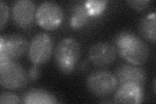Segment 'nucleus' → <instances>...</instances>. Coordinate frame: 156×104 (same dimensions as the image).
Segmentation results:
<instances>
[{
  "instance_id": "3",
  "label": "nucleus",
  "mask_w": 156,
  "mask_h": 104,
  "mask_svg": "<svg viewBox=\"0 0 156 104\" xmlns=\"http://www.w3.org/2000/svg\"><path fill=\"white\" fill-rule=\"evenodd\" d=\"M86 85L94 96L104 98L113 94L119 88V83L114 74L107 70H99L87 77Z\"/></svg>"
},
{
  "instance_id": "7",
  "label": "nucleus",
  "mask_w": 156,
  "mask_h": 104,
  "mask_svg": "<svg viewBox=\"0 0 156 104\" xmlns=\"http://www.w3.org/2000/svg\"><path fill=\"white\" fill-rule=\"evenodd\" d=\"M53 49V40L50 34L46 33H38L29 43L28 58L33 64L42 65L50 60Z\"/></svg>"
},
{
  "instance_id": "13",
  "label": "nucleus",
  "mask_w": 156,
  "mask_h": 104,
  "mask_svg": "<svg viewBox=\"0 0 156 104\" xmlns=\"http://www.w3.org/2000/svg\"><path fill=\"white\" fill-rule=\"evenodd\" d=\"M155 13L146 14L140 20L139 31L140 34L146 40L155 43Z\"/></svg>"
},
{
  "instance_id": "1",
  "label": "nucleus",
  "mask_w": 156,
  "mask_h": 104,
  "mask_svg": "<svg viewBox=\"0 0 156 104\" xmlns=\"http://www.w3.org/2000/svg\"><path fill=\"white\" fill-rule=\"evenodd\" d=\"M115 44L117 52L131 64L141 65L149 57L148 44L132 31L119 33L115 38Z\"/></svg>"
},
{
  "instance_id": "4",
  "label": "nucleus",
  "mask_w": 156,
  "mask_h": 104,
  "mask_svg": "<svg viewBox=\"0 0 156 104\" xmlns=\"http://www.w3.org/2000/svg\"><path fill=\"white\" fill-rule=\"evenodd\" d=\"M28 74L16 61L0 63V85L5 88L19 91L25 88L29 81Z\"/></svg>"
},
{
  "instance_id": "17",
  "label": "nucleus",
  "mask_w": 156,
  "mask_h": 104,
  "mask_svg": "<svg viewBox=\"0 0 156 104\" xmlns=\"http://www.w3.org/2000/svg\"><path fill=\"white\" fill-rule=\"evenodd\" d=\"M9 9L7 4L2 0L0 1V29L2 30L9 18Z\"/></svg>"
},
{
  "instance_id": "8",
  "label": "nucleus",
  "mask_w": 156,
  "mask_h": 104,
  "mask_svg": "<svg viewBox=\"0 0 156 104\" xmlns=\"http://www.w3.org/2000/svg\"><path fill=\"white\" fill-rule=\"evenodd\" d=\"M89 61L96 67L111 66L116 59L117 50L115 45L107 42H98L92 45L88 52Z\"/></svg>"
},
{
  "instance_id": "12",
  "label": "nucleus",
  "mask_w": 156,
  "mask_h": 104,
  "mask_svg": "<svg viewBox=\"0 0 156 104\" xmlns=\"http://www.w3.org/2000/svg\"><path fill=\"white\" fill-rule=\"evenodd\" d=\"M22 103L26 104H55L57 98L49 91L41 88H33L23 94Z\"/></svg>"
},
{
  "instance_id": "5",
  "label": "nucleus",
  "mask_w": 156,
  "mask_h": 104,
  "mask_svg": "<svg viewBox=\"0 0 156 104\" xmlns=\"http://www.w3.org/2000/svg\"><path fill=\"white\" fill-rule=\"evenodd\" d=\"M29 43L20 34H8L0 36V63L16 61L28 51Z\"/></svg>"
},
{
  "instance_id": "9",
  "label": "nucleus",
  "mask_w": 156,
  "mask_h": 104,
  "mask_svg": "<svg viewBox=\"0 0 156 104\" xmlns=\"http://www.w3.org/2000/svg\"><path fill=\"white\" fill-rule=\"evenodd\" d=\"M35 4L31 0H18L11 7V18L14 23L21 29L31 27L35 22Z\"/></svg>"
},
{
  "instance_id": "2",
  "label": "nucleus",
  "mask_w": 156,
  "mask_h": 104,
  "mask_svg": "<svg viewBox=\"0 0 156 104\" xmlns=\"http://www.w3.org/2000/svg\"><path fill=\"white\" fill-rule=\"evenodd\" d=\"M80 56V44L73 37L63 38L55 48L56 66L58 70L65 74H70L74 70Z\"/></svg>"
},
{
  "instance_id": "15",
  "label": "nucleus",
  "mask_w": 156,
  "mask_h": 104,
  "mask_svg": "<svg viewBox=\"0 0 156 104\" xmlns=\"http://www.w3.org/2000/svg\"><path fill=\"white\" fill-rule=\"evenodd\" d=\"M107 3L105 0H89L85 2V7L90 16L100 15L104 11Z\"/></svg>"
},
{
  "instance_id": "20",
  "label": "nucleus",
  "mask_w": 156,
  "mask_h": 104,
  "mask_svg": "<svg viewBox=\"0 0 156 104\" xmlns=\"http://www.w3.org/2000/svg\"><path fill=\"white\" fill-rule=\"evenodd\" d=\"M154 93H155V80H154Z\"/></svg>"
},
{
  "instance_id": "19",
  "label": "nucleus",
  "mask_w": 156,
  "mask_h": 104,
  "mask_svg": "<svg viewBox=\"0 0 156 104\" xmlns=\"http://www.w3.org/2000/svg\"><path fill=\"white\" fill-rule=\"evenodd\" d=\"M28 76L31 81H36L40 77L41 70L38 65L33 64V66H31L28 71Z\"/></svg>"
},
{
  "instance_id": "18",
  "label": "nucleus",
  "mask_w": 156,
  "mask_h": 104,
  "mask_svg": "<svg viewBox=\"0 0 156 104\" xmlns=\"http://www.w3.org/2000/svg\"><path fill=\"white\" fill-rule=\"evenodd\" d=\"M150 1L149 0H128L127 3L132 9L138 11H143L149 5Z\"/></svg>"
},
{
  "instance_id": "14",
  "label": "nucleus",
  "mask_w": 156,
  "mask_h": 104,
  "mask_svg": "<svg viewBox=\"0 0 156 104\" xmlns=\"http://www.w3.org/2000/svg\"><path fill=\"white\" fill-rule=\"evenodd\" d=\"M90 15L85 7V2H78L73 7L70 17V26L73 29H80L89 21Z\"/></svg>"
},
{
  "instance_id": "6",
  "label": "nucleus",
  "mask_w": 156,
  "mask_h": 104,
  "mask_svg": "<svg viewBox=\"0 0 156 104\" xmlns=\"http://www.w3.org/2000/svg\"><path fill=\"white\" fill-rule=\"evenodd\" d=\"M64 18V13L59 5L52 1L41 3L36 10L35 20L43 29L54 30L60 26Z\"/></svg>"
},
{
  "instance_id": "10",
  "label": "nucleus",
  "mask_w": 156,
  "mask_h": 104,
  "mask_svg": "<svg viewBox=\"0 0 156 104\" xmlns=\"http://www.w3.org/2000/svg\"><path fill=\"white\" fill-rule=\"evenodd\" d=\"M115 75L119 85L134 83L144 87L147 79L146 72L143 68L131 63L120 64L116 68Z\"/></svg>"
},
{
  "instance_id": "16",
  "label": "nucleus",
  "mask_w": 156,
  "mask_h": 104,
  "mask_svg": "<svg viewBox=\"0 0 156 104\" xmlns=\"http://www.w3.org/2000/svg\"><path fill=\"white\" fill-rule=\"evenodd\" d=\"M22 101L15 94L9 92H2L0 95V103H21Z\"/></svg>"
},
{
  "instance_id": "11",
  "label": "nucleus",
  "mask_w": 156,
  "mask_h": 104,
  "mask_svg": "<svg viewBox=\"0 0 156 104\" xmlns=\"http://www.w3.org/2000/svg\"><path fill=\"white\" fill-rule=\"evenodd\" d=\"M113 98L115 103L139 104L144 99V87L134 83H127L117 88Z\"/></svg>"
}]
</instances>
